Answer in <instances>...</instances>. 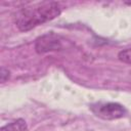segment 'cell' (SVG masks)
<instances>
[{
	"label": "cell",
	"instance_id": "cell-1",
	"mask_svg": "<svg viewBox=\"0 0 131 131\" xmlns=\"http://www.w3.org/2000/svg\"><path fill=\"white\" fill-rule=\"evenodd\" d=\"M60 13L61 7L57 2H42L18 9L13 15V21L20 32H28L54 19Z\"/></svg>",
	"mask_w": 131,
	"mask_h": 131
},
{
	"label": "cell",
	"instance_id": "cell-5",
	"mask_svg": "<svg viewBox=\"0 0 131 131\" xmlns=\"http://www.w3.org/2000/svg\"><path fill=\"white\" fill-rule=\"evenodd\" d=\"M118 58H119V60H121L122 62L131 64V47L121 50V51L118 53Z\"/></svg>",
	"mask_w": 131,
	"mask_h": 131
},
{
	"label": "cell",
	"instance_id": "cell-4",
	"mask_svg": "<svg viewBox=\"0 0 131 131\" xmlns=\"http://www.w3.org/2000/svg\"><path fill=\"white\" fill-rule=\"evenodd\" d=\"M28 126L25 120L17 119L1 128V131H27Z\"/></svg>",
	"mask_w": 131,
	"mask_h": 131
},
{
	"label": "cell",
	"instance_id": "cell-6",
	"mask_svg": "<svg viewBox=\"0 0 131 131\" xmlns=\"http://www.w3.org/2000/svg\"><path fill=\"white\" fill-rule=\"evenodd\" d=\"M9 76H10V72L8 71V69L1 68V72H0V79H1V82L4 83L6 80H8Z\"/></svg>",
	"mask_w": 131,
	"mask_h": 131
},
{
	"label": "cell",
	"instance_id": "cell-2",
	"mask_svg": "<svg viewBox=\"0 0 131 131\" xmlns=\"http://www.w3.org/2000/svg\"><path fill=\"white\" fill-rule=\"evenodd\" d=\"M91 112L102 120H117L127 115L126 107L118 102H95L90 104Z\"/></svg>",
	"mask_w": 131,
	"mask_h": 131
},
{
	"label": "cell",
	"instance_id": "cell-3",
	"mask_svg": "<svg viewBox=\"0 0 131 131\" xmlns=\"http://www.w3.org/2000/svg\"><path fill=\"white\" fill-rule=\"evenodd\" d=\"M67 45H70V42L63 37L56 35L54 33H47L38 37L35 41V50L39 54L59 51L67 48Z\"/></svg>",
	"mask_w": 131,
	"mask_h": 131
}]
</instances>
